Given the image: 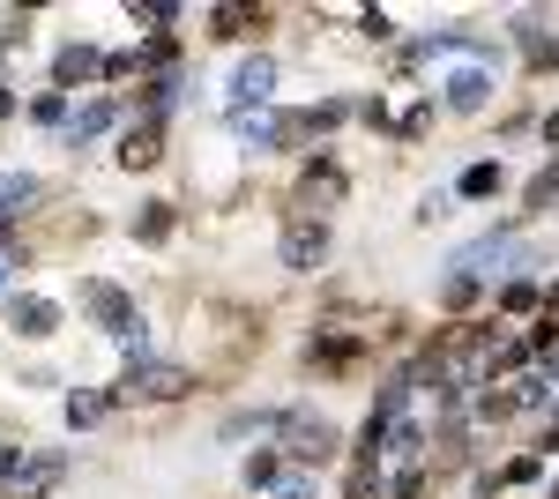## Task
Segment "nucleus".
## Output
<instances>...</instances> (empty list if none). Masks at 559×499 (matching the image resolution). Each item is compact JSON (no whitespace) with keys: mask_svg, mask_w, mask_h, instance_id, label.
<instances>
[{"mask_svg":"<svg viewBox=\"0 0 559 499\" xmlns=\"http://www.w3.org/2000/svg\"><path fill=\"white\" fill-rule=\"evenodd\" d=\"M276 448H284V462H292V470H313V477H321L329 462H344L350 440H344V425H336L329 411H313V403H284Z\"/></svg>","mask_w":559,"mask_h":499,"instance_id":"f257e3e1","label":"nucleus"},{"mask_svg":"<svg viewBox=\"0 0 559 499\" xmlns=\"http://www.w3.org/2000/svg\"><path fill=\"white\" fill-rule=\"evenodd\" d=\"M68 448H0V499H52L68 485Z\"/></svg>","mask_w":559,"mask_h":499,"instance_id":"f03ea898","label":"nucleus"},{"mask_svg":"<svg viewBox=\"0 0 559 499\" xmlns=\"http://www.w3.org/2000/svg\"><path fill=\"white\" fill-rule=\"evenodd\" d=\"M194 388H202V373H194V366H179V358H150V366L120 373L105 395H112V411H128V403H187Z\"/></svg>","mask_w":559,"mask_h":499,"instance_id":"7ed1b4c3","label":"nucleus"},{"mask_svg":"<svg viewBox=\"0 0 559 499\" xmlns=\"http://www.w3.org/2000/svg\"><path fill=\"white\" fill-rule=\"evenodd\" d=\"M492 90H500V68H485V60H440V75H432L440 112H455V120H477L492 105Z\"/></svg>","mask_w":559,"mask_h":499,"instance_id":"20e7f679","label":"nucleus"},{"mask_svg":"<svg viewBox=\"0 0 559 499\" xmlns=\"http://www.w3.org/2000/svg\"><path fill=\"white\" fill-rule=\"evenodd\" d=\"M350 179L344 165H336V150H313L299 171V187H292V216H306V224H329V209H344Z\"/></svg>","mask_w":559,"mask_h":499,"instance_id":"39448f33","label":"nucleus"},{"mask_svg":"<svg viewBox=\"0 0 559 499\" xmlns=\"http://www.w3.org/2000/svg\"><path fill=\"white\" fill-rule=\"evenodd\" d=\"M83 321L97 335H112V343H120V335L142 321V306H134L128 284H112V276H83Z\"/></svg>","mask_w":559,"mask_h":499,"instance_id":"423d86ee","label":"nucleus"},{"mask_svg":"<svg viewBox=\"0 0 559 499\" xmlns=\"http://www.w3.org/2000/svg\"><path fill=\"white\" fill-rule=\"evenodd\" d=\"M112 127H128V120H120V97H112V90H83V97L68 105V127H60V142L83 157V150H97Z\"/></svg>","mask_w":559,"mask_h":499,"instance_id":"0eeeda50","label":"nucleus"},{"mask_svg":"<svg viewBox=\"0 0 559 499\" xmlns=\"http://www.w3.org/2000/svg\"><path fill=\"white\" fill-rule=\"evenodd\" d=\"M329 253H336V231H329V224L292 216V224L276 231V269H292V276H321V269H329Z\"/></svg>","mask_w":559,"mask_h":499,"instance_id":"6e6552de","label":"nucleus"},{"mask_svg":"<svg viewBox=\"0 0 559 499\" xmlns=\"http://www.w3.org/2000/svg\"><path fill=\"white\" fill-rule=\"evenodd\" d=\"M0 313H8V335H23V343H52L60 321H68V306L45 292H8L0 298Z\"/></svg>","mask_w":559,"mask_h":499,"instance_id":"1a4fd4ad","label":"nucleus"},{"mask_svg":"<svg viewBox=\"0 0 559 499\" xmlns=\"http://www.w3.org/2000/svg\"><path fill=\"white\" fill-rule=\"evenodd\" d=\"M261 105H276V60L269 52H247L231 68V83H224V120L231 112H261Z\"/></svg>","mask_w":559,"mask_h":499,"instance_id":"9d476101","label":"nucleus"},{"mask_svg":"<svg viewBox=\"0 0 559 499\" xmlns=\"http://www.w3.org/2000/svg\"><path fill=\"white\" fill-rule=\"evenodd\" d=\"M508 45H522V60H530L537 75L559 68V31H552L545 8H515V15H508Z\"/></svg>","mask_w":559,"mask_h":499,"instance_id":"9b49d317","label":"nucleus"},{"mask_svg":"<svg viewBox=\"0 0 559 499\" xmlns=\"http://www.w3.org/2000/svg\"><path fill=\"white\" fill-rule=\"evenodd\" d=\"M97 75H105V52L90 38H68L52 45V90H68V97H83V90H97Z\"/></svg>","mask_w":559,"mask_h":499,"instance_id":"f8f14e48","label":"nucleus"},{"mask_svg":"<svg viewBox=\"0 0 559 499\" xmlns=\"http://www.w3.org/2000/svg\"><path fill=\"white\" fill-rule=\"evenodd\" d=\"M112 157H120V171L165 165V127H157V120H128V127H120V142H112Z\"/></svg>","mask_w":559,"mask_h":499,"instance_id":"ddd939ff","label":"nucleus"},{"mask_svg":"<svg viewBox=\"0 0 559 499\" xmlns=\"http://www.w3.org/2000/svg\"><path fill=\"white\" fill-rule=\"evenodd\" d=\"M52 194L38 171H0V231H15L23 216H38V202Z\"/></svg>","mask_w":559,"mask_h":499,"instance_id":"4468645a","label":"nucleus"},{"mask_svg":"<svg viewBox=\"0 0 559 499\" xmlns=\"http://www.w3.org/2000/svg\"><path fill=\"white\" fill-rule=\"evenodd\" d=\"M508 194V165L500 157H477V165L455 171V202H500Z\"/></svg>","mask_w":559,"mask_h":499,"instance_id":"2eb2a0df","label":"nucleus"},{"mask_svg":"<svg viewBox=\"0 0 559 499\" xmlns=\"http://www.w3.org/2000/svg\"><path fill=\"white\" fill-rule=\"evenodd\" d=\"M276 425H284V411H269V403H261V411H231L224 425H216V440H224V448H239V440L276 448Z\"/></svg>","mask_w":559,"mask_h":499,"instance_id":"dca6fc26","label":"nucleus"},{"mask_svg":"<svg viewBox=\"0 0 559 499\" xmlns=\"http://www.w3.org/2000/svg\"><path fill=\"white\" fill-rule=\"evenodd\" d=\"M179 90H187V68L179 75H150V83H134V120H173V105H179Z\"/></svg>","mask_w":559,"mask_h":499,"instance_id":"f3484780","label":"nucleus"},{"mask_svg":"<svg viewBox=\"0 0 559 499\" xmlns=\"http://www.w3.org/2000/svg\"><path fill=\"white\" fill-rule=\"evenodd\" d=\"M492 313H508V321H537V313H545V284H537V276H508V284H492Z\"/></svg>","mask_w":559,"mask_h":499,"instance_id":"a211bd4d","label":"nucleus"},{"mask_svg":"<svg viewBox=\"0 0 559 499\" xmlns=\"http://www.w3.org/2000/svg\"><path fill=\"white\" fill-rule=\"evenodd\" d=\"M173 231H179V202H142L128 216V239H134V247H165Z\"/></svg>","mask_w":559,"mask_h":499,"instance_id":"6ab92c4d","label":"nucleus"},{"mask_svg":"<svg viewBox=\"0 0 559 499\" xmlns=\"http://www.w3.org/2000/svg\"><path fill=\"white\" fill-rule=\"evenodd\" d=\"M202 23H210V38H269L276 15H269V8H210Z\"/></svg>","mask_w":559,"mask_h":499,"instance_id":"aec40b11","label":"nucleus"},{"mask_svg":"<svg viewBox=\"0 0 559 499\" xmlns=\"http://www.w3.org/2000/svg\"><path fill=\"white\" fill-rule=\"evenodd\" d=\"M60 417H68V432H97V425L112 417V395H105V388H75V395L60 403Z\"/></svg>","mask_w":559,"mask_h":499,"instance_id":"412c9836","label":"nucleus"},{"mask_svg":"<svg viewBox=\"0 0 559 499\" xmlns=\"http://www.w3.org/2000/svg\"><path fill=\"white\" fill-rule=\"evenodd\" d=\"M239 477H247V492L269 499L284 477H292V470H284V448H261V455H247V462H239Z\"/></svg>","mask_w":559,"mask_h":499,"instance_id":"4be33fe9","label":"nucleus"},{"mask_svg":"<svg viewBox=\"0 0 559 499\" xmlns=\"http://www.w3.org/2000/svg\"><path fill=\"white\" fill-rule=\"evenodd\" d=\"M128 23L142 31V38H173V23H187V8H179V0H150V8L134 0V8H128Z\"/></svg>","mask_w":559,"mask_h":499,"instance_id":"5701e85b","label":"nucleus"},{"mask_svg":"<svg viewBox=\"0 0 559 499\" xmlns=\"http://www.w3.org/2000/svg\"><path fill=\"white\" fill-rule=\"evenodd\" d=\"M485 292H492V284H477L471 269H448V276H440V313H471Z\"/></svg>","mask_w":559,"mask_h":499,"instance_id":"b1692460","label":"nucleus"},{"mask_svg":"<svg viewBox=\"0 0 559 499\" xmlns=\"http://www.w3.org/2000/svg\"><path fill=\"white\" fill-rule=\"evenodd\" d=\"M552 202H559V157H552V165H545V171H537L530 187H522V209H515V216H522V224H530V216H545V209H552Z\"/></svg>","mask_w":559,"mask_h":499,"instance_id":"393cba45","label":"nucleus"},{"mask_svg":"<svg viewBox=\"0 0 559 499\" xmlns=\"http://www.w3.org/2000/svg\"><path fill=\"white\" fill-rule=\"evenodd\" d=\"M68 105H75V97H68V90H31V105H23V112H31V120L38 127H52V134H60V127H68Z\"/></svg>","mask_w":559,"mask_h":499,"instance_id":"a878e982","label":"nucleus"},{"mask_svg":"<svg viewBox=\"0 0 559 499\" xmlns=\"http://www.w3.org/2000/svg\"><path fill=\"white\" fill-rule=\"evenodd\" d=\"M432 120H440V97H418V105H411V112H403V120H395V142H426L432 134Z\"/></svg>","mask_w":559,"mask_h":499,"instance_id":"bb28decb","label":"nucleus"},{"mask_svg":"<svg viewBox=\"0 0 559 499\" xmlns=\"http://www.w3.org/2000/svg\"><path fill=\"white\" fill-rule=\"evenodd\" d=\"M522 485H545V455H515V462H500V492H522Z\"/></svg>","mask_w":559,"mask_h":499,"instance_id":"cd10ccee","label":"nucleus"},{"mask_svg":"<svg viewBox=\"0 0 559 499\" xmlns=\"http://www.w3.org/2000/svg\"><path fill=\"white\" fill-rule=\"evenodd\" d=\"M120 358H128V373H134V366H150V358H157V335H150V321H134V329L120 335Z\"/></svg>","mask_w":559,"mask_h":499,"instance_id":"c85d7f7f","label":"nucleus"},{"mask_svg":"<svg viewBox=\"0 0 559 499\" xmlns=\"http://www.w3.org/2000/svg\"><path fill=\"white\" fill-rule=\"evenodd\" d=\"M134 75H142L134 45H112V52H105V75H97V83H134Z\"/></svg>","mask_w":559,"mask_h":499,"instance_id":"c756f323","label":"nucleus"},{"mask_svg":"<svg viewBox=\"0 0 559 499\" xmlns=\"http://www.w3.org/2000/svg\"><path fill=\"white\" fill-rule=\"evenodd\" d=\"M448 216H455V187H432L418 202V224H448Z\"/></svg>","mask_w":559,"mask_h":499,"instance_id":"7c9ffc66","label":"nucleus"},{"mask_svg":"<svg viewBox=\"0 0 559 499\" xmlns=\"http://www.w3.org/2000/svg\"><path fill=\"white\" fill-rule=\"evenodd\" d=\"M269 499H321V477H313V470H292V477H284Z\"/></svg>","mask_w":559,"mask_h":499,"instance_id":"2f4dec72","label":"nucleus"},{"mask_svg":"<svg viewBox=\"0 0 559 499\" xmlns=\"http://www.w3.org/2000/svg\"><path fill=\"white\" fill-rule=\"evenodd\" d=\"M358 38L388 45V38H395V15H381V8H358Z\"/></svg>","mask_w":559,"mask_h":499,"instance_id":"473e14b6","label":"nucleus"},{"mask_svg":"<svg viewBox=\"0 0 559 499\" xmlns=\"http://www.w3.org/2000/svg\"><path fill=\"white\" fill-rule=\"evenodd\" d=\"M358 120L373 127V134H395V112H388V97H358Z\"/></svg>","mask_w":559,"mask_h":499,"instance_id":"72a5a7b5","label":"nucleus"},{"mask_svg":"<svg viewBox=\"0 0 559 499\" xmlns=\"http://www.w3.org/2000/svg\"><path fill=\"white\" fill-rule=\"evenodd\" d=\"M23 269V247H15V231H0V298H8V276Z\"/></svg>","mask_w":559,"mask_h":499,"instance_id":"f704fd0d","label":"nucleus"},{"mask_svg":"<svg viewBox=\"0 0 559 499\" xmlns=\"http://www.w3.org/2000/svg\"><path fill=\"white\" fill-rule=\"evenodd\" d=\"M15 112H23V90H15V83H0V127L15 120Z\"/></svg>","mask_w":559,"mask_h":499,"instance_id":"c9c22d12","label":"nucleus"},{"mask_svg":"<svg viewBox=\"0 0 559 499\" xmlns=\"http://www.w3.org/2000/svg\"><path fill=\"white\" fill-rule=\"evenodd\" d=\"M537 134L552 142V157H559V112H545V120H537Z\"/></svg>","mask_w":559,"mask_h":499,"instance_id":"e433bc0d","label":"nucleus"},{"mask_svg":"<svg viewBox=\"0 0 559 499\" xmlns=\"http://www.w3.org/2000/svg\"><path fill=\"white\" fill-rule=\"evenodd\" d=\"M471 499H477V492H471Z\"/></svg>","mask_w":559,"mask_h":499,"instance_id":"4c0bfd02","label":"nucleus"}]
</instances>
